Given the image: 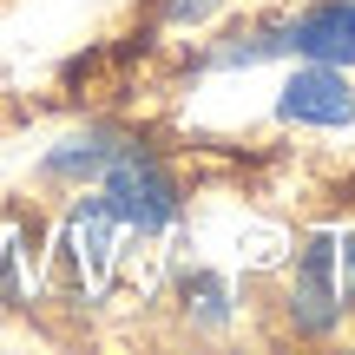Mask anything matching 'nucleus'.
Segmentation results:
<instances>
[{
  "label": "nucleus",
  "mask_w": 355,
  "mask_h": 355,
  "mask_svg": "<svg viewBox=\"0 0 355 355\" xmlns=\"http://www.w3.org/2000/svg\"><path fill=\"white\" fill-rule=\"evenodd\" d=\"M99 178H105V198H99V204L119 217V224L165 230L171 217H178V184L165 178V165H158V158L139 152V145H125V152H119Z\"/></svg>",
  "instance_id": "nucleus-1"
},
{
  "label": "nucleus",
  "mask_w": 355,
  "mask_h": 355,
  "mask_svg": "<svg viewBox=\"0 0 355 355\" xmlns=\"http://www.w3.org/2000/svg\"><path fill=\"white\" fill-rule=\"evenodd\" d=\"M277 112H283V119H296V125H349V119H355V92H349V79L336 73V66L309 60L303 73L283 86Z\"/></svg>",
  "instance_id": "nucleus-2"
},
{
  "label": "nucleus",
  "mask_w": 355,
  "mask_h": 355,
  "mask_svg": "<svg viewBox=\"0 0 355 355\" xmlns=\"http://www.w3.org/2000/svg\"><path fill=\"white\" fill-rule=\"evenodd\" d=\"M283 53H303L322 66H355V0H322L296 26H283Z\"/></svg>",
  "instance_id": "nucleus-3"
},
{
  "label": "nucleus",
  "mask_w": 355,
  "mask_h": 355,
  "mask_svg": "<svg viewBox=\"0 0 355 355\" xmlns=\"http://www.w3.org/2000/svg\"><path fill=\"white\" fill-rule=\"evenodd\" d=\"M336 250H343L336 237H309V250H303V277H296V303H290V316H296L303 336H322L336 316H343V296H336Z\"/></svg>",
  "instance_id": "nucleus-4"
},
{
  "label": "nucleus",
  "mask_w": 355,
  "mask_h": 355,
  "mask_svg": "<svg viewBox=\"0 0 355 355\" xmlns=\"http://www.w3.org/2000/svg\"><path fill=\"white\" fill-rule=\"evenodd\" d=\"M112 224L119 217L105 211V204H86V211L73 217V250H79V270H86V283L105 277V263H112Z\"/></svg>",
  "instance_id": "nucleus-5"
},
{
  "label": "nucleus",
  "mask_w": 355,
  "mask_h": 355,
  "mask_svg": "<svg viewBox=\"0 0 355 355\" xmlns=\"http://www.w3.org/2000/svg\"><path fill=\"white\" fill-rule=\"evenodd\" d=\"M119 152H125V139H112V132H86V139L60 145V152L46 158V171H53V178H92V171L112 165Z\"/></svg>",
  "instance_id": "nucleus-6"
},
{
  "label": "nucleus",
  "mask_w": 355,
  "mask_h": 355,
  "mask_svg": "<svg viewBox=\"0 0 355 355\" xmlns=\"http://www.w3.org/2000/svg\"><path fill=\"white\" fill-rule=\"evenodd\" d=\"M184 309H198V322L217 329V322L230 316V309H224V283H217V277H184Z\"/></svg>",
  "instance_id": "nucleus-7"
},
{
  "label": "nucleus",
  "mask_w": 355,
  "mask_h": 355,
  "mask_svg": "<svg viewBox=\"0 0 355 355\" xmlns=\"http://www.w3.org/2000/svg\"><path fill=\"white\" fill-rule=\"evenodd\" d=\"M211 7H217V0H165V13H171V20H204Z\"/></svg>",
  "instance_id": "nucleus-8"
}]
</instances>
